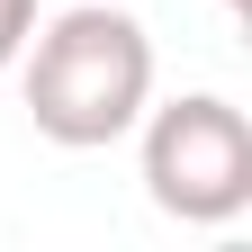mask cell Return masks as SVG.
<instances>
[{"instance_id":"cell-4","label":"cell","mask_w":252,"mask_h":252,"mask_svg":"<svg viewBox=\"0 0 252 252\" xmlns=\"http://www.w3.org/2000/svg\"><path fill=\"white\" fill-rule=\"evenodd\" d=\"M225 9H252V0H225Z\"/></svg>"},{"instance_id":"cell-1","label":"cell","mask_w":252,"mask_h":252,"mask_svg":"<svg viewBox=\"0 0 252 252\" xmlns=\"http://www.w3.org/2000/svg\"><path fill=\"white\" fill-rule=\"evenodd\" d=\"M18 54H27V117H36V135L81 153V144H117L144 117L153 45L108 0H81V9L45 18V36H27Z\"/></svg>"},{"instance_id":"cell-3","label":"cell","mask_w":252,"mask_h":252,"mask_svg":"<svg viewBox=\"0 0 252 252\" xmlns=\"http://www.w3.org/2000/svg\"><path fill=\"white\" fill-rule=\"evenodd\" d=\"M27 36H36V0H0V63H18Z\"/></svg>"},{"instance_id":"cell-2","label":"cell","mask_w":252,"mask_h":252,"mask_svg":"<svg viewBox=\"0 0 252 252\" xmlns=\"http://www.w3.org/2000/svg\"><path fill=\"white\" fill-rule=\"evenodd\" d=\"M144 189L180 225L243 216L252 207V126H243V108L216 99V90H189V99L153 108V126H144Z\"/></svg>"}]
</instances>
